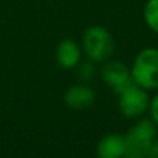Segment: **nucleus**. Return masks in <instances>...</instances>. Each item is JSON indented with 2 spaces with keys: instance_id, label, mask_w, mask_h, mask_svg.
<instances>
[{
  "instance_id": "7",
  "label": "nucleus",
  "mask_w": 158,
  "mask_h": 158,
  "mask_svg": "<svg viewBox=\"0 0 158 158\" xmlns=\"http://www.w3.org/2000/svg\"><path fill=\"white\" fill-rule=\"evenodd\" d=\"M81 47L74 39H63L56 49V60L64 69L77 68L81 63Z\"/></svg>"
},
{
  "instance_id": "8",
  "label": "nucleus",
  "mask_w": 158,
  "mask_h": 158,
  "mask_svg": "<svg viewBox=\"0 0 158 158\" xmlns=\"http://www.w3.org/2000/svg\"><path fill=\"white\" fill-rule=\"evenodd\" d=\"M125 136L119 133H108L97 143V158H123L125 156Z\"/></svg>"
},
{
  "instance_id": "4",
  "label": "nucleus",
  "mask_w": 158,
  "mask_h": 158,
  "mask_svg": "<svg viewBox=\"0 0 158 158\" xmlns=\"http://www.w3.org/2000/svg\"><path fill=\"white\" fill-rule=\"evenodd\" d=\"M118 107L121 114L129 119L142 117L150 108V97L147 90L132 83L118 94Z\"/></svg>"
},
{
  "instance_id": "6",
  "label": "nucleus",
  "mask_w": 158,
  "mask_h": 158,
  "mask_svg": "<svg viewBox=\"0 0 158 158\" xmlns=\"http://www.w3.org/2000/svg\"><path fill=\"white\" fill-rule=\"evenodd\" d=\"M96 92L85 83L72 85L64 93V103L71 110H87L94 104Z\"/></svg>"
},
{
  "instance_id": "5",
  "label": "nucleus",
  "mask_w": 158,
  "mask_h": 158,
  "mask_svg": "<svg viewBox=\"0 0 158 158\" xmlns=\"http://www.w3.org/2000/svg\"><path fill=\"white\" fill-rule=\"evenodd\" d=\"M101 79L106 83V86L110 87L117 94H119L121 92H123L126 87L133 83L131 69L123 63L118 60H111V58L103 63Z\"/></svg>"
},
{
  "instance_id": "11",
  "label": "nucleus",
  "mask_w": 158,
  "mask_h": 158,
  "mask_svg": "<svg viewBox=\"0 0 158 158\" xmlns=\"http://www.w3.org/2000/svg\"><path fill=\"white\" fill-rule=\"evenodd\" d=\"M148 111H150V115H151V121L158 126V93L150 100Z\"/></svg>"
},
{
  "instance_id": "3",
  "label": "nucleus",
  "mask_w": 158,
  "mask_h": 158,
  "mask_svg": "<svg viewBox=\"0 0 158 158\" xmlns=\"http://www.w3.org/2000/svg\"><path fill=\"white\" fill-rule=\"evenodd\" d=\"M133 83L146 90L158 89V49L146 47L140 50L132 64Z\"/></svg>"
},
{
  "instance_id": "9",
  "label": "nucleus",
  "mask_w": 158,
  "mask_h": 158,
  "mask_svg": "<svg viewBox=\"0 0 158 158\" xmlns=\"http://www.w3.org/2000/svg\"><path fill=\"white\" fill-rule=\"evenodd\" d=\"M143 17H144L146 25L158 35V0H147Z\"/></svg>"
},
{
  "instance_id": "10",
  "label": "nucleus",
  "mask_w": 158,
  "mask_h": 158,
  "mask_svg": "<svg viewBox=\"0 0 158 158\" xmlns=\"http://www.w3.org/2000/svg\"><path fill=\"white\" fill-rule=\"evenodd\" d=\"M78 77L83 83L92 81L96 77V67L93 61H86V63H79L78 65Z\"/></svg>"
},
{
  "instance_id": "12",
  "label": "nucleus",
  "mask_w": 158,
  "mask_h": 158,
  "mask_svg": "<svg viewBox=\"0 0 158 158\" xmlns=\"http://www.w3.org/2000/svg\"><path fill=\"white\" fill-rule=\"evenodd\" d=\"M147 158H158V139L154 140V143L151 144Z\"/></svg>"
},
{
  "instance_id": "1",
  "label": "nucleus",
  "mask_w": 158,
  "mask_h": 158,
  "mask_svg": "<svg viewBox=\"0 0 158 158\" xmlns=\"http://www.w3.org/2000/svg\"><path fill=\"white\" fill-rule=\"evenodd\" d=\"M82 50L87 60L93 63H106L115 52L114 36L101 25H90L82 35Z\"/></svg>"
},
{
  "instance_id": "2",
  "label": "nucleus",
  "mask_w": 158,
  "mask_h": 158,
  "mask_svg": "<svg viewBox=\"0 0 158 158\" xmlns=\"http://www.w3.org/2000/svg\"><path fill=\"white\" fill-rule=\"evenodd\" d=\"M157 137V125L151 119H140L125 135L123 158H147Z\"/></svg>"
}]
</instances>
